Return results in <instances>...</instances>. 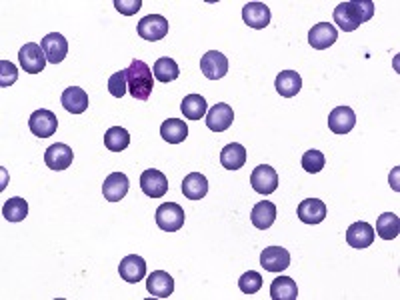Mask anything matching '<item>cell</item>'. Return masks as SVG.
<instances>
[{"label":"cell","instance_id":"obj_36","mask_svg":"<svg viewBox=\"0 0 400 300\" xmlns=\"http://www.w3.org/2000/svg\"><path fill=\"white\" fill-rule=\"evenodd\" d=\"M128 82H127V70H118L108 78V92L115 98H122L127 95Z\"/></svg>","mask_w":400,"mask_h":300},{"label":"cell","instance_id":"obj_37","mask_svg":"<svg viewBox=\"0 0 400 300\" xmlns=\"http://www.w3.org/2000/svg\"><path fill=\"white\" fill-rule=\"evenodd\" d=\"M19 80V70L16 66L9 63V60H0V86L9 88Z\"/></svg>","mask_w":400,"mask_h":300},{"label":"cell","instance_id":"obj_7","mask_svg":"<svg viewBox=\"0 0 400 300\" xmlns=\"http://www.w3.org/2000/svg\"><path fill=\"white\" fill-rule=\"evenodd\" d=\"M140 188L150 198H162L169 193V178L157 168H148L140 174Z\"/></svg>","mask_w":400,"mask_h":300},{"label":"cell","instance_id":"obj_28","mask_svg":"<svg viewBox=\"0 0 400 300\" xmlns=\"http://www.w3.org/2000/svg\"><path fill=\"white\" fill-rule=\"evenodd\" d=\"M180 110H182L184 118L200 120V118L206 117V112H209V102L204 100V97H200V95H189V97L182 98Z\"/></svg>","mask_w":400,"mask_h":300},{"label":"cell","instance_id":"obj_25","mask_svg":"<svg viewBox=\"0 0 400 300\" xmlns=\"http://www.w3.org/2000/svg\"><path fill=\"white\" fill-rule=\"evenodd\" d=\"M221 164L226 171H238L246 164V149L238 142L226 144L221 152Z\"/></svg>","mask_w":400,"mask_h":300},{"label":"cell","instance_id":"obj_38","mask_svg":"<svg viewBox=\"0 0 400 300\" xmlns=\"http://www.w3.org/2000/svg\"><path fill=\"white\" fill-rule=\"evenodd\" d=\"M115 9L125 16H132L142 9V0H115Z\"/></svg>","mask_w":400,"mask_h":300},{"label":"cell","instance_id":"obj_9","mask_svg":"<svg viewBox=\"0 0 400 300\" xmlns=\"http://www.w3.org/2000/svg\"><path fill=\"white\" fill-rule=\"evenodd\" d=\"M200 70L209 80H221L228 73V58L219 50H211L200 58Z\"/></svg>","mask_w":400,"mask_h":300},{"label":"cell","instance_id":"obj_29","mask_svg":"<svg viewBox=\"0 0 400 300\" xmlns=\"http://www.w3.org/2000/svg\"><path fill=\"white\" fill-rule=\"evenodd\" d=\"M270 299L273 300H296L298 299V286L290 277H278L270 284Z\"/></svg>","mask_w":400,"mask_h":300},{"label":"cell","instance_id":"obj_15","mask_svg":"<svg viewBox=\"0 0 400 300\" xmlns=\"http://www.w3.org/2000/svg\"><path fill=\"white\" fill-rule=\"evenodd\" d=\"M41 46H43L46 60L51 65L63 63L64 58H66V54H68V43H66V38L60 33L46 34L43 41H41Z\"/></svg>","mask_w":400,"mask_h":300},{"label":"cell","instance_id":"obj_31","mask_svg":"<svg viewBox=\"0 0 400 300\" xmlns=\"http://www.w3.org/2000/svg\"><path fill=\"white\" fill-rule=\"evenodd\" d=\"M377 235L382 240H394L400 235V218L394 213H384L377 220Z\"/></svg>","mask_w":400,"mask_h":300},{"label":"cell","instance_id":"obj_5","mask_svg":"<svg viewBox=\"0 0 400 300\" xmlns=\"http://www.w3.org/2000/svg\"><path fill=\"white\" fill-rule=\"evenodd\" d=\"M137 31L140 34V38L157 43V41H162L169 34V21L162 14H148V16H144L142 21L138 22Z\"/></svg>","mask_w":400,"mask_h":300},{"label":"cell","instance_id":"obj_20","mask_svg":"<svg viewBox=\"0 0 400 300\" xmlns=\"http://www.w3.org/2000/svg\"><path fill=\"white\" fill-rule=\"evenodd\" d=\"M147 290L152 296L158 299H169L174 292V279L164 270H154L147 279Z\"/></svg>","mask_w":400,"mask_h":300},{"label":"cell","instance_id":"obj_24","mask_svg":"<svg viewBox=\"0 0 400 300\" xmlns=\"http://www.w3.org/2000/svg\"><path fill=\"white\" fill-rule=\"evenodd\" d=\"M274 86H276V92H278L280 97L293 98L300 92V88H302V78H300V75H298L296 70H283L280 75L276 76Z\"/></svg>","mask_w":400,"mask_h":300},{"label":"cell","instance_id":"obj_22","mask_svg":"<svg viewBox=\"0 0 400 300\" xmlns=\"http://www.w3.org/2000/svg\"><path fill=\"white\" fill-rule=\"evenodd\" d=\"M64 110H68L70 114H83L88 108V95L80 86H68L60 97Z\"/></svg>","mask_w":400,"mask_h":300},{"label":"cell","instance_id":"obj_4","mask_svg":"<svg viewBox=\"0 0 400 300\" xmlns=\"http://www.w3.org/2000/svg\"><path fill=\"white\" fill-rule=\"evenodd\" d=\"M28 129L34 136L38 139H48L53 136L56 129H58V118L54 112L41 108V110H34L28 118Z\"/></svg>","mask_w":400,"mask_h":300},{"label":"cell","instance_id":"obj_3","mask_svg":"<svg viewBox=\"0 0 400 300\" xmlns=\"http://www.w3.org/2000/svg\"><path fill=\"white\" fill-rule=\"evenodd\" d=\"M184 208L177 203H164L157 208V225L164 232H177L184 226Z\"/></svg>","mask_w":400,"mask_h":300},{"label":"cell","instance_id":"obj_19","mask_svg":"<svg viewBox=\"0 0 400 300\" xmlns=\"http://www.w3.org/2000/svg\"><path fill=\"white\" fill-rule=\"evenodd\" d=\"M357 124V114L350 107H337L328 117V129L335 134H348Z\"/></svg>","mask_w":400,"mask_h":300},{"label":"cell","instance_id":"obj_2","mask_svg":"<svg viewBox=\"0 0 400 300\" xmlns=\"http://www.w3.org/2000/svg\"><path fill=\"white\" fill-rule=\"evenodd\" d=\"M127 82L130 97L137 98V100H148L150 92H152V86H154L152 68L147 63L135 58L127 68Z\"/></svg>","mask_w":400,"mask_h":300},{"label":"cell","instance_id":"obj_21","mask_svg":"<svg viewBox=\"0 0 400 300\" xmlns=\"http://www.w3.org/2000/svg\"><path fill=\"white\" fill-rule=\"evenodd\" d=\"M374 228L369 223H354L348 226L347 242L352 248H369L374 242Z\"/></svg>","mask_w":400,"mask_h":300},{"label":"cell","instance_id":"obj_26","mask_svg":"<svg viewBox=\"0 0 400 300\" xmlns=\"http://www.w3.org/2000/svg\"><path fill=\"white\" fill-rule=\"evenodd\" d=\"M160 136L169 144H180L189 136V127L180 118H169L160 124Z\"/></svg>","mask_w":400,"mask_h":300},{"label":"cell","instance_id":"obj_27","mask_svg":"<svg viewBox=\"0 0 400 300\" xmlns=\"http://www.w3.org/2000/svg\"><path fill=\"white\" fill-rule=\"evenodd\" d=\"M251 220H253V225L256 226L258 230L270 228V226L274 225V220H276V206H274L270 200H260V203L253 208Z\"/></svg>","mask_w":400,"mask_h":300},{"label":"cell","instance_id":"obj_13","mask_svg":"<svg viewBox=\"0 0 400 300\" xmlns=\"http://www.w3.org/2000/svg\"><path fill=\"white\" fill-rule=\"evenodd\" d=\"M260 267L266 272H283L290 267V252L283 247L264 248L260 255Z\"/></svg>","mask_w":400,"mask_h":300},{"label":"cell","instance_id":"obj_18","mask_svg":"<svg viewBox=\"0 0 400 300\" xmlns=\"http://www.w3.org/2000/svg\"><path fill=\"white\" fill-rule=\"evenodd\" d=\"M296 213H298L300 223H305V225H320L327 218L328 208L327 204L318 200V198H306V200L298 204Z\"/></svg>","mask_w":400,"mask_h":300},{"label":"cell","instance_id":"obj_34","mask_svg":"<svg viewBox=\"0 0 400 300\" xmlns=\"http://www.w3.org/2000/svg\"><path fill=\"white\" fill-rule=\"evenodd\" d=\"M302 168H305L308 174H316V172H320L325 168V164H327V159H325V154L320 152V150H306L305 154H302Z\"/></svg>","mask_w":400,"mask_h":300},{"label":"cell","instance_id":"obj_14","mask_svg":"<svg viewBox=\"0 0 400 300\" xmlns=\"http://www.w3.org/2000/svg\"><path fill=\"white\" fill-rule=\"evenodd\" d=\"M128 188H130V181L125 172H112L106 176L105 184H102V194L108 203H118L122 200L128 194Z\"/></svg>","mask_w":400,"mask_h":300},{"label":"cell","instance_id":"obj_8","mask_svg":"<svg viewBox=\"0 0 400 300\" xmlns=\"http://www.w3.org/2000/svg\"><path fill=\"white\" fill-rule=\"evenodd\" d=\"M251 184H253V188L256 193L263 194V196H268V194H273L278 188V174H276L273 166L260 164L251 174Z\"/></svg>","mask_w":400,"mask_h":300},{"label":"cell","instance_id":"obj_23","mask_svg":"<svg viewBox=\"0 0 400 300\" xmlns=\"http://www.w3.org/2000/svg\"><path fill=\"white\" fill-rule=\"evenodd\" d=\"M182 194L189 200H200L209 194V181L200 172H190L182 181Z\"/></svg>","mask_w":400,"mask_h":300},{"label":"cell","instance_id":"obj_11","mask_svg":"<svg viewBox=\"0 0 400 300\" xmlns=\"http://www.w3.org/2000/svg\"><path fill=\"white\" fill-rule=\"evenodd\" d=\"M337 38L338 31L335 28V24H330V22H318L308 33V44L316 50H327L328 46L337 43Z\"/></svg>","mask_w":400,"mask_h":300},{"label":"cell","instance_id":"obj_12","mask_svg":"<svg viewBox=\"0 0 400 300\" xmlns=\"http://www.w3.org/2000/svg\"><path fill=\"white\" fill-rule=\"evenodd\" d=\"M243 21L246 26L263 31L270 24V9L264 2H246L243 6Z\"/></svg>","mask_w":400,"mask_h":300},{"label":"cell","instance_id":"obj_16","mask_svg":"<svg viewBox=\"0 0 400 300\" xmlns=\"http://www.w3.org/2000/svg\"><path fill=\"white\" fill-rule=\"evenodd\" d=\"M232 120H234V110L231 105L226 102H219L206 112V127L212 132H224L232 127Z\"/></svg>","mask_w":400,"mask_h":300},{"label":"cell","instance_id":"obj_33","mask_svg":"<svg viewBox=\"0 0 400 300\" xmlns=\"http://www.w3.org/2000/svg\"><path fill=\"white\" fill-rule=\"evenodd\" d=\"M105 144L106 149L112 150V152H122V150H127L128 144H130V134H128L127 129L112 127V129L106 130Z\"/></svg>","mask_w":400,"mask_h":300},{"label":"cell","instance_id":"obj_32","mask_svg":"<svg viewBox=\"0 0 400 300\" xmlns=\"http://www.w3.org/2000/svg\"><path fill=\"white\" fill-rule=\"evenodd\" d=\"M2 216L9 220V223H21L28 216V203L21 198V196H14L9 198L6 204L2 206Z\"/></svg>","mask_w":400,"mask_h":300},{"label":"cell","instance_id":"obj_35","mask_svg":"<svg viewBox=\"0 0 400 300\" xmlns=\"http://www.w3.org/2000/svg\"><path fill=\"white\" fill-rule=\"evenodd\" d=\"M238 289L243 290L244 294H256L263 289V277L256 270H248L238 279Z\"/></svg>","mask_w":400,"mask_h":300},{"label":"cell","instance_id":"obj_1","mask_svg":"<svg viewBox=\"0 0 400 300\" xmlns=\"http://www.w3.org/2000/svg\"><path fill=\"white\" fill-rule=\"evenodd\" d=\"M374 14V2L372 0H348L340 2L335 9V22L342 33H352L360 24L369 22Z\"/></svg>","mask_w":400,"mask_h":300},{"label":"cell","instance_id":"obj_10","mask_svg":"<svg viewBox=\"0 0 400 300\" xmlns=\"http://www.w3.org/2000/svg\"><path fill=\"white\" fill-rule=\"evenodd\" d=\"M74 161V152L68 144L56 142L53 146H48L44 152V162L51 171H66Z\"/></svg>","mask_w":400,"mask_h":300},{"label":"cell","instance_id":"obj_17","mask_svg":"<svg viewBox=\"0 0 400 300\" xmlns=\"http://www.w3.org/2000/svg\"><path fill=\"white\" fill-rule=\"evenodd\" d=\"M118 272H120V279L127 280L128 284H137L147 277V262L138 255H128L120 260Z\"/></svg>","mask_w":400,"mask_h":300},{"label":"cell","instance_id":"obj_30","mask_svg":"<svg viewBox=\"0 0 400 300\" xmlns=\"http://www.w3.org/2000/svg\"><path fill=\"white\" fill-rule=\"evenodd\" d=\"M152 75L157 78L158 82H172V80H177L180 76V68L179 65L169 58V56H162V58H158L154 66H152Z\"/></svg>","mask_w":400,"mask_h":300},{"label":"cell","instance_id":"obj_6","mask_svg":"<svg viewBox=\"0 0 400 300\" xmlns=\"http://www.w3.org/2000/svg\"><path fill=\"white\" fill-rule=\"evenodd\" d=\"M19 60L21 66L28 73V75H38L43 73L44 66H46V54H44L43 46L36 43H26L19 53Z\"/></svg>","mask_w":400,"mask_h":300}]
</instances>
